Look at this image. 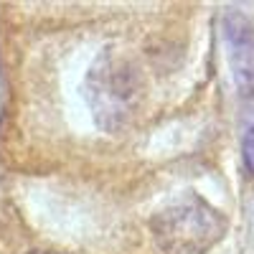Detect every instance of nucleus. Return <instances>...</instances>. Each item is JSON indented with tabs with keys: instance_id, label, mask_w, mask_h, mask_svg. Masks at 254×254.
Wrapping results in <instances>:
<instances>
[{
	"instance_id": "nucleus-5",
	"label": "nucleus",
	"mask_w": 254,
	"mask_h": 254,
	"mask_svg": "<svg viewBox=\"0 0 254 254\" xmlns=\"http://www.w3.org/2000/svg\"><path fill=\"white\" fill-rule=\"evenodd\" d=\"M33 254H61V252H33Z\"/></svg>"
},
{
	"instance_id": "nucleus-2",
	"label": "nucleus",
	"mask_w": 254,
	"mask_h": 254,
	"mask_svg": "<svg viewBox=\"0 0 254 254\" xmlns=\"http://www.w3.org/2000/svg\"><path fill=\"white\" fill-rule=\"evenodd\" d=\"M84 94H87L97 125L110 132H117L132 120L137 110L142 81L130 59L107 51L92 66L87 84H84Z\"/></svg>"
},
{
	"instance_id": "nucleus-1",
	"label": "nucleus",
	"mask_w": 254,
	"mask_h": 254,
	"mask_svg": "<svg viewBox=\"0 0 254 254\" xmlns=\"http://www.w3.org/2000/svg\"><path fill=\"white\" fill-rule=\"evenodd\" d=\"M226 226L221 211L188 193L150 219V234L163 254H206L221 242Z\"/></svg>"
},
{
	"instance_id": "nucleus-4",
	"label": "nucleus",
	"mask_w": 254,
	"mask_h": 254,
	"mask_svg": "<svg viewBox=\"0 0 254 254\" xmlns=\"http://www.w3.org/2000/svg\"><path fill=\"white\" fill-rule=\"evenodd\" d=\"M242 158H244L247 173L254 178V127H249L247 135H244V142H242Z\"/></svg>"
},
{
	"instance_id": "nucleus-3",
	"label": "nucleus",
	"mask_w": 254,
	"mask_h": 254,
	"mask_svg": "<svg viewBox=\"0 0 254 254\" xmlns=\"http://www.w3.org/2000/svg\"><path fill=\"white\" fill-rule=\"evenodd\" d=\"M224 36L231 46V66L242 94L254 89V28L249 18L239 10H229L224 15Z\"/></svg>"
}]
</instances>
